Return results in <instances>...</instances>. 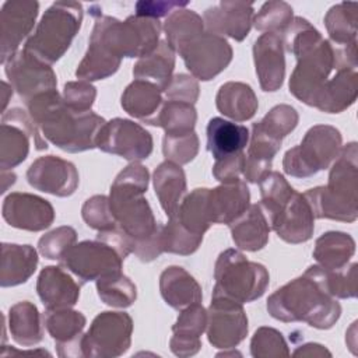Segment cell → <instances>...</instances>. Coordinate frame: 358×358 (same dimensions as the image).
<instances>
[{
    "instance_id": "1",
    "label": "cell",
    "mask_w": 358,
    "mask_h": 358,
    "mask_svg": "<svg viewBox=\"0 0 358 358\" xmlns=\"http://www.w3.org/2000/svg\"><path fill=\"white\" fill-rule=\"evenodd\" d=\"M267 312L284 323L305 322L310 327L327 330L340 319L341 306L327 291L323 268L315 264L274 291L267 299Z\"/></svg>"
},
{
    "instance_id": "2",
    "label": "cell",
    "mask_w": 358,
    "mask_h": 358,
    "mask_svg": "<svg viewBox=\"0 0 358 358\" xmlns=\"http://www.w3.org/2000/svg\"><path fill=\"white\" fill-rule=\"evenodd\" d=\"M27 108L43 138L67 152L95 148L98 134L106 123L92 110H71L56 90L34 96L27 102Z\"/></svg>"
},
{
    "instance_id": "3",
    "label": "cell",
    "mask_w": 358,
    "mask_h": 358,
    "mask_svg": "<svg viewBox=\"0 0 358 358\" xmlns=\"http://www.w3.org/2000/svg\"><path fill=\"white\" fill-rule=\"evenodd\" d=\"M259 206L278 238L292 245L309 241L315 229V217L305 196L275 171H268L259 180Z\"/></svg>"
},
{
    "instance_id": "4",
    "label": "cell",
    "mask_w": 358,
    "mask_h": 358,
    "mask_svg": "<svg viewBox=\"0 0 358 358\" xmlns=\"http://www.w3.org/2000/svg\"><path fill=\"white\" fill-rule=\"evenodd\" d=\"M148 179L144 165L130 162L115 178L108 196L117 227L133 241L134 248L151 239L159 227L144 197Z\"/></svg>"
},
{
    "instance_id": "5",
    "label": "cell",
    "mask_w": 358,
    "mask_h": 358,
    "mask_svg": "<svg viewBox=\"0 0 358 358\" xmlns=\"http://www.w3.org/2000/svg\"><path fill=\"white\" fill-rule=\"evenodd\" d=\"M358 150L357 143L341 147L326 186L303 193L315 218L354 222L358 217Z\"/></svg>"
},
{
    "instance_id": "6",
    "label": "cell",
    "mask_w": 358,
    "mask_h": 358,
    "mask_svg": "<svg viewBox=\"0 0 358 358\" xmlns=\"http://www.w3.org/2000/svg\"><path fill=\"white\" fill-rule=\"evenodd\" d=\"M95 24L90 39L98 42L116 59L143 57L159 43L161 24L158 20L130 15L124 21L91 11Z\"/></svg>"
},
{
    "instance_id": "7",
    "label": "cell",
    "mask_w": 358,
    "mask_h": 358,
    "mask_svg": "<svg viewBox=\"0 0 358 358\" xmlns=\"http://www.w3.org/2000/svg\"><path fill=\"white\" fill-rule=\"evenodd\" d=\"M83 21V6L78 1H56L42 15L35 32L24 49L36 59L53 64L70 48Z\"/></svg>"
},
{
    "instance_id": "8",
    "label": "cell",
    "mask_w": 358,
    "mask_h": 358,
    "mask_svg": "<svg viewBox=\"0 0 358 358\" xmlns=\"http://www.w3.org/2000/svg\"><path fill=\"white\" fill-rule=\"evenodd\" d=\"M213 296H224L239 303L259 299L270 281L267 268L250 262L236 249H227L217 257L214 266Z\"/></svg>"
},
{
    "instance_id": "9",
    "label": "cell",
    "mask_w": 358,
    "mask_h": 358,
    "mask_svg": "<svg viewBox=\"0 0 358 358\" xmlns=\"http://www.w3.org/2000/svg\"><path fill=\"white\" fill-rule=\"evenodd\" d=\"M341 133L330 124L312 126L301 144L289 148L282 158L284 172L294 178H309L327 169L341 151Z\"/></svg>"
},
{
    "instance_id": "10",
    "label": "cell",
    "mask_w": 358,
    "mask_h": 358,
    "mask_svg": "<svg viewBox=\"0 0 358 358\" xmlns=\"http://www.w3.org/2000/svg\"><path fill=\"white\" fill-rule=\"evenodd\" d=\"M133 320L126 312H101L83 334V355L91 358H115L123 355L131 344Z\"/></svg>"
},
{
    "instance_id": "11",
    "label": "cell",
    "mask_w": 358,
    "mask_h": 358,
    "mask_svg": "<svg viewBox=\"0 0 358 358\" xmlns=\"http://www.w3.org/2000/svg\"><path fill=\"white\" fill-rule=\"evenodd\" d=\"M124 257L115 246L103 239L83 241L73 245L60 259L59 264L74 274L81 284L120 271Z\"/></svg>"
},
{
    "instance_id": "12",
    "label": "cell",
    "mask_w": 358,
    "mask_h": 358,
    "mask_svg": "<svg viewBox=\"0 0 358 358\" xmlns=\"http://www.w3.org/2000/svg\"><path fill=\"white\" fill-rule=\"evenodd\" d=\"M29 138H34L36 150H46L48 143L31 115L21 108H13L3 113L0 126V168L13 169L20 165L29 152Z\"/></svg>"
},
{
    "instance_id": "13",
    "label": "cell",
    "mask_w": 358,
    "mask_h": 358,
    "mask_svg": "<svg viewBox=\"0 0 358 358\" xmlns=\"http://www.w3.org/2000/svg\"><path fill=\"white\" fill-rule=\"evenodd\" d=\"M192 77L208 81L224 71L232 60V48L224 36L203 32L179 52Z\"/></svg>"
},
{
    "instance_id": "14",
    "label": "cell",
    "mask_w": 358,
    "mask_h": 358,
    "mask_svg": "<svg viewBox=\"0 0 358 358\" xmlns=\"http://www.w3.org/2000/svg\"><path fill=\"white\" fill-rule=\"evenodd\" d=\"M96 147L103 152L119 155L130 162H138L151 155L152 137L138 123L115 117L101 129Z\"/></svg>"
},
{
    "instance_id": "15",
    "label": "cell",
    "mask_w": 358,
    "mask_h": 358,
    "mask_svg": "<svg viewBox=\"0 0 358 358\" xmlns=\"http://www.w3.org/2000/svg\"><path fill=\"white\" fill-rule=\"evenodd\" d=\"M206 330L213 347L235 348L248 336V316L242 303L224 296H211Z\"/></svg>"
},
{
    "instance_id": "16",
    "label": "cell",
    "mask_w": 358,
    "mask_h": 358,
    "mask_svg": "<svg viewBox=\"0 0 358 358\" xmlns=\"http://www.w3.org/2000/svg\"><path fill=\"white\" fill-rule=\"evenodd\" d=\"M10 85L27 103L34 96L56 90L57 80L50 64L36 59L25 49L18 50L4 63Z\"/></svg>"
},
{
    "instance_id": "17",
    "label": "cell",
    "mask_w": 358,
    "mask_h": 358,
    "mask_svg": "<svg viewBox=\"0 0 358 358\" xmlns=\"http://www.w3.org/2000/svg\"><path fill=\"white\" fill-rule=\"evenodd\" d=\"M27 180L36 190L57 197H69L77 190L80 176L73 162L60 157L45 155L29 165Z\"/></svg>"
},
{
    "instance_id": "18",
    "label": "cell",
    "mask_w": 358,
    "mask_h": 358,
    "mask_svg": "<svg viewBox=\"0 0 358 358\" xmlns=\"http://www.w3.org/2000/svg\"><path fill=\"white\" fill-rule=\"evenodd\" d=\"M1 215L10 227L38 232L53 224L55 208L48 200L36 194L14 192L6 196Z\"/></svg>"
},
{
    "instance_id": "19",
    "label": "cell",
    "mask_w": 358,
    "mask_h": 358,
    "mask_svg": "<svg viewBox=\"0 0 358 358\" xmlns=\"http://www.w3.org/2000/svg\"><path fill=\"white\" fill-rule=\"evenodd\" d=\"M38 1H6L0 13V60L4 64L18 52L21 42L31 34L38 17Z\"/></svg>"
},
{
    "instance_id": "20",
    "label": "cell",
    "mask_w": 358,
    "mask_h": 358,
    "mask_svg": "<svg viewBox=\"0 0 358 358\" xmlns=\"http://www.w3.org/2000/svg\"><path fill=\"white\" fill-rule=\"evenodd\" d=\"M43 324L56 341L59 357H84L83 355V330L87 319L71 308L46 309L43 313Z\"/></svg>"
},
{
    "instance_id": "21",
    "label": "cell",
    "mask_w": 358,
    "mask_h": 358,
    "mask_svg": "<svg viewBox=\"0 0 358 358\" xmlns=\"http://www.w3.org/2000/svg\"><path fill=\"white\" fill-rule=\"evenodd\" d=\"M255 10L252 3L246 1H221L207 8L203 14L207 32L229 36L238 42L243 41L253 24Z\"/></svg>"
},
{
    "instance_id": "22",
    "label": "cell",
    "mask_w": 358,
    "mask_h": 358,
    "mask_svg": "<svg viewBox=\"0 0 358 358\" xmlns=\"http://www.w3.org/2000/svg\"><path fill=\"white\" fill-rule=\"evenodd\" d=\"M253 60L260 88L266 92L277 91L285 76L284 43L280 35L264 32L253 43Z\"/></svg>"
},
{
    "instance_id": "23",
    "label": "cell",
    "mask_w": 358,
    "mask_h": 358,
    "mask_svg": "<svg viewBox=\"0 0 358 358\" xmlns=\"http://www.w3.org/2000/svg\"><path fill=\"white\" fill-rule=\"evenodd\" d=\"M36 292L46 309L71 308L80 298V284L62 266H46L38 275Z\"/></svg>"
},
{
    "instance_id": "24",
    "label": "cell",
    "mask_w": 358,
    "mask_h": 358,
    "mask_svg": "<svg viewBox=\"0 0 358 358\" xmlns=\"http://www.w3.org/2000/svg\"><path fill=\"white\" fill-rule=\"evenodd\" d=\"M206 327L207 310L200 302L182 309L172 326V337L169 340L171 351L182 358L197 354L201 348L200 336L204 333Z\"/></svg>"
},
{
    "instance_id": "25",
    "label": "cell",
    "mask_w": 358,
    "mask_h": 358,
    "mask_svg": "<svg viewBox=\"0 0 358 358\" xmlns=\"http://www.w3.org/2000/svg\"><path fill=\"white\" fill-rule=\"evenodd\" d=\"M250 193L242 179L222 183L208 192L213 224H231L250 206Z\"/></svg>"
},
{
    "instance_id": "26",
    "label": "cell",
    "mask_w": 358,
    "mask_h": 358,
    "mask_svg": "<svg viewBox=\"0 0 358 358\" xmlns=\"http://www.w3.org/2000/svg\"><path fill=\"white\" fill-rule=\"evenodd\" d=\"M207 150L215 161H221L243 152L249 143V130L222 117H213L207 124Z\"/></svg>"
},
{
    "instance_id": "27",
    "label": "cell",
    "mask_w": 358,
    "mask_h": 358,
    "mask_svg": "<svg viewBox=\"0 0 358 358\" xmlns=\"http://www.w3.org/2000/svg\"><path fill=\"white\" fill-rule=\"evenodd\" d=\"M159 292L166 305L182 310L203 299L201 287L183 267H166L159 275Z\"/></svg>"
},
{
    "instance_id": "28",
    "label": "cell",
    "mask_w": 358,
    "mask_h": 358,
    "mask_svg": "<svg viewBox=\"0 0 358 358\" xmlns=\"http://www.w3.org/2000/svg\"><path fill=\"white\" fill-rule=\"evenodd\" d=\"M38 266V253L31 245L1 243L0 285L15 287L28 281Z\"/></svg>"
},
{
    "instance_id": "29",
    "label": "cell",
    "mask_w": 358,
    "mask_h": 358,
    "mask_svg": "<svg viewBox=\"0 0 358 358\" xmlns=\"http://www.w3.org/2000/svg\"><path fill=\"white\" fill-rule=\"evenodd\" d=\"M234 243L243 250L257 252L268 242L270 225L267 218L257 204H250L243 214L229 224Z\"/></svg>"
},
{
    "instance_id": "30",
    "label": "cell",
    "mask_w": 358,
    "mask_h": 358,
    "mask_svg": "<svg viewBox=\"0 0 358 358\" xmlns=\"http://www.w3.org/2000/svg\"><path fill=\"white\" fill-rule=\"evenodd\" d=\"M152 182L162 210L168 218L173 217L186 194L185 171L180 165L165 159L155 168Z\"/></svg>"
},
{
    "instance_id": "31",
    "label": "cell",
    "mask_w": 358,
    "mask_h": 358,
    "mask_svg": "<svg viewBox=\"0 0 358 358\" xmlns=\"http://www.w3.org/2000/svg\"><path fill=\"white\" fill-rule=\"evenodd\" d=\"M215 106L224 116L235 122H245L255 116L259 102L250 85L228 81L220 87L215 95Z\"/></svg>"
},
{
    "instance_id": "32",
    "label": "cell",
    "mask_w": 358,
    "mask_h": 358,
    "mask_svg": "<svg viewBox=\"0 0 358 358\" xmlns=\"http://www.w3.org/2000/svg\"><path fill=\"white\" fill-rule=\"evenodd\" d=\"M173 69L175 50L166 41H159L151 53L137 60L133 67V76L136 80H145L155 84L164 92L173 77Z\"/></svg>"
},
{
    "instance_id": "33",
    "label": "cell",
    "mask_w": 358,
    "mask_h": 358,
    "mask_svg": "<svg viewBox=\"0 0 358 358\" xmlns=\"http://www.w3.org/2000/svg\"><path fill=\"white\" fill-rule=\"evenodd\" d=\"M43 317L29 301L14 303L8 310V329L13 340L22 347H32L43 338Z\"/></svg>"
},
{
    "instance_id": "34",
    "label": "cell",
    "mask_w": 358,
    "mask_h": 358,
    "mask_svg": "<svg viewBox=\"0 0 358 358\" xmlns=\"http://www.w3.org/2000/svg\"><path fill=\"white\" fill-rule=\"evenodd\" d=\"M164 102L162 91L145 80H134L122 94L120 105L133 117L144 123L154 117Z\"/></svg>"
},
{
    "instance_id": "35",
    "label": "cell",
    "mask_w": 358,
    "mask_h": 358,
    "mask_svg": "<svg viewBox=\"0 0 358 358\" xmlns=\"http://www.w3.org/2000/svg\"><path fill=\"white\" fill-rule=\"evenodd\" d=\"M355 252V241L350 234L329 231L315 242L313 257L326 270H337L350 262Z\"/></svg>"
},
{
    "instance_id": "36",
    "label": "cell",
    "mask_w": 358,
    "mask_h": 358,
    "mask_svg": "<svg viewBox=\"0 0 358 358\" xmlns=\"http://www.w3.org/2000/svg\"><path fill=\"white\" fill-rule=\"evenodd\" d=\"M208 192L207 187H197L183 197L173 218L180 227L193 235L203 236L210 228L211 217L208 208Z\"/></svg>"
},
{
    "instance_id": "37",
    "label": "cell",
    "mask_w": 358,
    "mask_h": 358,
    "mask_svg": "<svg viewBox=\"0 0 358 358\" xmlns=\"http://www.w3.org/2000/svg\"><path fill=\"white\" fill-rule=\"evenodd\" d=\"M197 112L194 105L180 101H164L158 113L147 124L162 127L166 136H182L194 131Z\"/></svg>"
},
{
    "instance_id": "38",
    "label": "cell",
    "mask_w": 358,
    "mask_h": 358,
    "mask_svg": "<svg viewBox=\"0 0 358 358\" xmlns=\"http://www.w3.org/2000/svg\"><path fill=\"white\" fill-rule=\"evenodd\" d=\"M357 3L343 1L327 11L324 25L330 42L341 46L357 43Z\"/></svg>"
},
{
    "instance_id": "39",
    "label": "cell",
    "mask_w": 358,
    "mask_h": 358,
    "mask_svg": "<svg viewBox=\"0 0 358 358\" xmlns=\"http://www.w3.org/2000/svg\"><path fill=\"white\" fill-rule=\"evenodd\" d=\"M164 31L166 42L175 52L204 32L203 18L193 10L179 8L166 17Z\"/></svg>"
},
{
    "instance_id": "40",
    "label": "cell",
    "mask_w": 358,
    "mask_h": 358,
    "mask_svg": "<svg viewBox=\"0 0 358 358\" xmlns=\"http://www.w3.org/2000/svg\"><path fill=\"white\" fill-rule=\"evenodd\" d=\"M96 292L103 303L113 308H129L137 298L134 282L122 270L98 278Z\"/></svg>"
},
{
    "instance_id": "41",
    "label": "cell",
    "mask_w": 358,
    "mask_h": 358,
    "mask_svg": "<svg viewBox=\"0 0 358 358\" xmlns=\"http://www.w3.org/2000/svg\"><path fill=\"white\" fill-rule=\"evenodd\" d=\"M299 116L295 108L291 105L280 103L271 108L260 122L253 123L252 129L259 133L267 136L271 140L282 143L284 137H287L298 124Z\"/></svg>"
},
{
    "instance_id": "42",
    "label": "cell",
    "mask_w": 358,
    "mask_h": 358,
    "mask_svg": "<svg viewBox=\"0 0 358 358\" xmlns=\"http://www.w3.org/2000/svg\"><path fill=\"white\" fill-rule=\"evenodd\" d=\"M294 20L292 7L285 1H267L253 17V25L257 31L284 34Z\"/></svg>"
},
{
    "instance_id": "43",
    "label": "cell",
    "mask_w": 358,
    "mask_h": 358,
    "mask_svg": "<svg viewBox=\"0 0 358 358\" xmlns=\"http://www.w3.org/2000/svg\"><path fill=\"white\" fill-rule=\"evenodd\" d=\"M162 249L168 253L187 256L194 253L203 242V236L193 235L180 227L173 218H169L166 225H162L161 232Z\"/></svg>"
},
{
    "instance_id": "44",
    "label": "cell",
    "mask_w": 358,
    "mask_h": 358,
    "mask_svg": "<svg viewBox=\"0 0 358 358\" xmlns=\"http://www.w3.org/2000/svg\"><path fill=\"white\" fill-rule=\"evenodd\" d=\"M250 354L255 358L288 357V345L282 333L273 327H259L250 340Z\"/></svg>"
},
{
    "instance_id": "45",
    "label": "cell",
    "mask_w": 358,
    "mask_h": 358,
    "mask_svg": "<svg viewBox=\"0 0 358 358\" xmlns=\"http://www.w3.org/2000/svg\"><path fill=\"white\" fill-rule=\"evenodd\" d=\"M357 268H358L357 263H351L350 266H344L337 270L323 268L324 284L331 296L341 298V299L357 296V289H358Z\"/></svg>"
},
{
    "instance_id": "46",
    "label": "cell",
    "mask_w": 358,
    "mask_h": 358,
    "mask_svg": "<svg viewBox=\"0 0 358 358\" xmlns=\"http://www.w3.org/2000/svg\"><path fill=\"white\" fill-rule=\"evenodd\" d=\"M199 152V137L196 131L182 136H164L162 154L166 161L178 165L189 164Z\"/></svg>"
},
{
    "instance_id": "47",
    "label": "cell",
    "mask_w": 358,
    "mask_h": 358,
    "mask_svg": "<svg viewBox=\"0 0 358 358\" xmlns=\"http://www.w3.org/2000/svg\"><path fill=\"white\" fill-rule=\"evenodd\" d=\"M81 215L84 222L98 232L109 231L117 227L109 206V197L103 194H96L87 199L83 204Z\"/></svg>"
},
{
    "instance_id": "48",
    "label": "cell",
    "mask_w": 358,
    "mask_h": 358,
    "mask_svg": "<svg viewBox=\"0 0 358 358\" xmlns=\"http://www.w3.org/2000/svg\"><path fill=\"white\" fill-rule=\"evenodd\" d=\"M77 242V232L73 227L63 225L52 229L38 241L39 253L49 260H59Z\"/></svg>"
},
{
    "instance_id": "49",
    "label": "cell",
    "mask_w": 358,
    "mask_h": 358,
    "mask_svg": "<svg viewBox=\"0 0 358 358\" xmlns=\"http://www.w3.org/2000/svg\"><path fill=\"white\" fill-rule=\"evenodd\" d=\"M96 96V88L88 81H70L64 84L63 99L66 105L74 112L91 110Z\"/></svg>"
},
{
    "instance_id": "50",
    "label": "cell",
    "mask_w": 358,
    "mask_h": 358,
    "mask_svg": "<svg viewBox=\"0 0 358 358\" xmlns=\"http://www.w3.org/2000/svg\"><path fill=\"white\" fill-rule=\"evenodd\" d=\"M199 83L194 77L187 74H176L172 77L169 85L164 91L166 99L169 101H180L194 105L199 99Z\"/></svg>"
},
{
    "instance_id": "51",
    "label": "cell",
    "mask_w": 358,
    "mask_h": 358,
    "mask_svg": "<svg viewBox=\"0 0 358 358\" xmlns=\"http://www.w3.org/2000/svg\"><path fill=\"white\" fill-rule=\"evenodd\" d=\"M243 166H245V152H241L234 157L215 161L213 166V175L221 183L234 182L241 179V175H243Z\"/></svg>"
},
{
    "instance_id": "52",
    "label": "cell",
    "mask_w": 358,
    "mask_h": 358,
    "mask_svg": "<svg viewBox=\"0 0 358 358\" xmlns=\"http://www.w3.org/2000/svg\"><path fill=\"white\" fill-rule=\"evenodd\" d=\"M187 6V1H137L136 3V15L138 17H147L158 20L159 17H165L175 10L185 8Z\"/></svg>"
},
{
    "instance_id": "53",
    "label": "cell",
    "mask_w": 358,
    "mask_h": 358,
    "mask_svg": "<svg viewBox=\"0 0 358 358\" xmlns=\"http://www.w3.org/2000/svg\"><path fill=\"white\" fill-rule=\"evenodd\" d=\"M292 355H295V357H330L331 354L322 344L308 343V344L298 347Z\"/></svg>"
},
{
    "instance_id": "54",
    "label": "cell",
    "mask_w": 358,
    "mask_h": 358,
    "mask_svg": "<svg viewBox=\"0 0 358 358\" xmlns=\"http://www.w3.org/2000/svg\"><path fill=\"white\" fill-rule=\"evenodd\" d=\"M50 355L49 351L46 350H29V351H22V350H15V348H10L7 345H3L1 348V357H8V355Z\"/></svg>"
},
{
    "instance_id": "55",
    "label": "cell",
    "mask_w": 358,
    "mask_h": 358,
    "mask_svg": "<svg viewBox=\"0 0 358 358\" xmlns=\"http://www.w3.org/2000/svg\"><path fill=\"white\" fill-rule=\"evenodd\" d=\"M15 173L14 172H7V171H1V193H6V190L8 189V186H13L15 183Z\"/></svg>"
},
{
    "instance_id": "56",
    "label": "cell",
    "mask_w": 358,
    "mask_h": 358,
    "mask_svg": "<svg viewBox=\"0 0 358 358\" xmlns=\"http://www.w3.org/2000/svg\"><path fill=\"white\" fill-rule=\"evenodd\" d=\"M1 87H3V90H1V92H3V102H1V112L4 113L6 112V105H7V102H8V96L13 94V87L11 85H8L6 81H3L1 83Z\"/></svg>"
}]
</instances>
